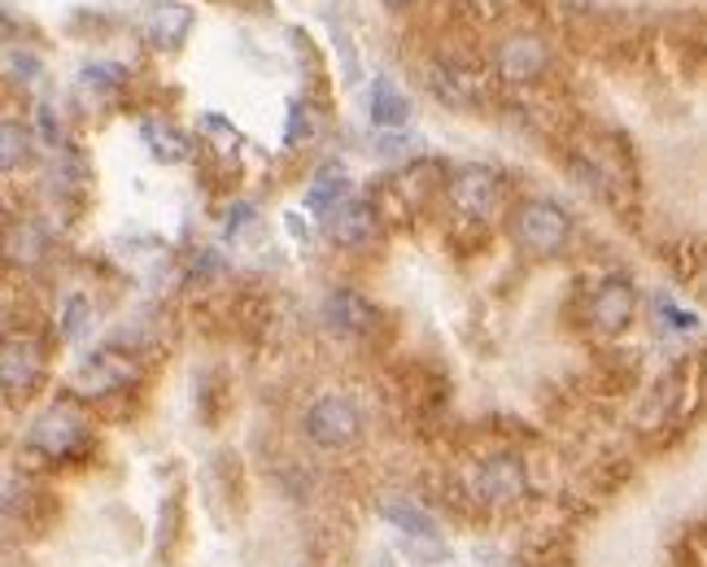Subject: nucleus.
Listing matches in <instances>:
<instances>
[{"instance_id":"nucleus-1","label":"nucleus","mask_w":707,"mask_h":567,"mask_svg":"<svg viewBox=\"0 0 707 567\" xmlns=\"http://www.w3.org/2000/svg\"><path fill=\"white\" fill-rule=\"evenodd\" d=\"M568 236H573V219H568L564 206H555V201H546V197L520 201V210H515V240H520L529 253L551 258V253H559V249L568 244Z\"/></svg>"},{"instance_id":"nucleus-2","label":"nucleus","mask_w":707,"mask_h":567,"mask_svg":"<svg viewBox=\"0 0 707 567\" xmlns=\"http://www.w3.org/2000/svg\"><path fill=\"white\" fill-rule=\"evenodd\" d=\"M302 428H306V437H311L315 446L337 450V446L354 441V433H358V411H354L350 397H337V393H333V397H319V402L306 411Z\"/></svg>"},{"instance_id":"nucleus-3","label":"nucleus","mask_w":707,"mask_h":567,"mask_svg":"<svg viewBox=\"0 0 707 567\" xmlns=\"http://www.w3.org/2000/svg\"><path fill=\"white\" fill-rule=\"evenodd\" d=\"M633 310H638V293L629 280H607L589 297V324L598 332H624L633 324Z\"/></svg>"},{"instance_id":"nucleus-4","label":"nucleus","mask_w":707,"mask_h":567,"mask_svg":"<svg viewBox=\"0 0 707 567\" xmlns=\"http://www.w3.org/2000/svg\"><path fill=\"white\" fill-rule=\"evenodd\" d=\"M79 441H84V424H79V415L66 411V406L40 415L35 428H31V437H26V446L40 450L44 458H66Z\"/></svg>"},{"instance_id":"nucleus-5","label":"nucleus","mask_w":707,"mask_h":567,"mask_svg":"<svg viewBox=\"0 0 707 567\" xmlns=\"http://www.w3.org/2000/svg\"><path fill=\"white\" fill-rule=\"evenodd\" d=\"M498 201V175L489 166H464L455 179H450V206L468 219L489 215Z\"/></svg>"},{"instance_id":"nucleus-6","label":"nucleus","mask_w":707,"mask_h":567,"mask_svg":"<svg viewBox=\"0 0 707 567\" xmlns=\"http://www.w3.org/2000/svg\"><path fill=\"white\" fill-rule=\"evenodd\" d=\"M498 70L511 84H533L546 70V44L537 35H511L498 44Z\"/></svg>"},{"instance_id":"nucleus-7","label":"nucleus","mask_w":707,"mask_h":567,"mask_svg":"<svg viewBox=\"0 0 707 567\" xmlns=\"http://www.w3.org/2000/svg\"><path fill=\"white\" fill-rule=\"evenodd\" d=\"M471 484L485 502H515V498H524V467L515 458H489V462H480Z\"/></svg>"},{"instance_id":"nucleus-8","label":"nucleus","mask_w":707,"mask_h":567,"mask_svg":"<svg viewBox=\"0 0 707 567\" xmlns=\"http://www.w3.org/2000/svg\"><path fill=\"white\" fill-rule=\"evenodd\" d=\"M319 315H324V324H328L333 332H341V337H358V332H367V328L376 324V310H371L358 293H350V288L328 293Z\"/></svg>"},{"instance_id":"nucleus-9","label":"nucleus","mask_w":707,"mask_h":567,"mask_svg":"<svg viewBox=\"0 0 707 567\" xmlns=\"http://www.w3.org/2000/svg\"><path fill=\"white\" fill-rule=\"evenodd\" d=\"M144 31H149V40H153L157 48H180V44H184V35L193 31V9H188V4H180V0H162V4H153V9H149Z\"/></svg>"},{"instance_id":"nucleus-10","label":"nucleus","mask_w":707,"mask_h":567,"mask_svg":"<svg viewBox=\"0 0 707 567\" xmlns=\"http://www.w3.org/2000/svg\"><path fill=\"white\" fill-rule=\"evenodd\" d=\"M371 227H376V215H371V206L367 201H341L328 219H324V231L337 240V244H346V249H354V244H362L367 236H371Z\"/></svg>"},{"instance_id":"nucleus-11","label":"nucleus","mask_w":707,"mask_h":567,"mask_svg":"<svg viewBox=\"0 0 707 567\" xmlns=\"http://www.w3.org/2000/svg\"><path fill=\"white\" fill-rule=\"evenodd\" d=\"M367 113H371V122H376L380 131H393V127H406V118H411V101L398 92V84H393V79L376 75V79H371V97H367Z\"/></svg>"},{"instance_id":"nucleus-12","label":"nucleus","mask_w":707,"mask_h":567,"mask_svg":"<svg viewBox=\"0 0 707 567\" xmlns=\"http://www.w3.org/2000/svg\"><path fill=\"white\" fill-rule=\"evenodd\" d=\"M341 201H350V179H346L341 166H324V171L315 175L311 193H306V206L319 210V215H333Z\"/></svg>"},{"instance_id":"nucleus-13","label":"nucleus","mask_w":707,"mask_h":567,"mask_svg":"<svg viewBox=\"0 0 707 567\" xmlns=\"http://www.w3.org/2000/svg\"><path fill=\"white\" fill-rule=\"evenodd\" d=\"M433 92H437L446 106H455V110H468L471 101L480 97L476 75L464 70V66H437V75H433Z\"/></svg>"},{"instance_id":"nucleus-14","label":"nucleus","mask_w":707,"mask_h":567,"mask_svg":"<svg viewBox=\"0 0 707 567\" xmlns=\"http://www.w3.org/2000/svg\"><path fill=\"white\" fill-rule=\"evenodd\" d=\"M140 140L149 144V153H153L157 162H184V157H188V140H184L171 122H157V118L140 122Z\"/></svg>"},{"instance_id":"nucleus-15","label":"nucleus","mask_w":707,"mask_h":567,"mask_svg":"<svg viewBox=\"0 0 707 567\" xmlns=\"http://www.w3.org/2000/svg\"><path fill=\"white\" fill-rule=\"evenodd\" d=\"M384 520L398 524L406 537H424V542H437V520L428 511H420L415 502H384Z\"/></svg>"},{"instance_id":"nucleus-16","label":"nucleus","mask_w":707,"mask_h":567,"mask_svg":"<svg viewBox=\"0 0 707 567\" xmlns=\"http://www.w3.org/2000/svg\"><path fill=\"white\" fill-rule=\"evenodd\" d=\"M35 380V349L26 340H9L4 345V389L18 393Z\"/></svg>"},{"instance_id":"nucleus-17","label":"nucleus","mask_w":707,"mask_h":567,"mask_svg":"<svg viewBox=\"0 0 707 567\" xmlns=\"http://www.w3.org/2000/svg\"><path fill=\"white\" fill-rule=\"evenodd\" d=\"M88 328H93V306H88L84 297H70V302H66V310H62V337L79 340Z\"/></svg>"},{"instance_id":"nucleus-18","label":"nucleus","mask_w":707,"mask_h":567,"mask_svg":"<svg viewBox=\"0 0 707 567\" xmlns=\"http://www.w3.org/2000/svg\"><path fill=\"white\" fill-rule=\"evenodd\" d=\"M26 157V135H22V127L13 122V118H4V171H18V162Z\"/></svg>"},{"instance_id":"nucleus-19","label":"nucleus","mask_w":707,"mask_h":567,"mask_svg":"<svg viewBox=\"0 0 707 567\" xmlns=\"http://www.w3.org/2000/svg\"><path fill=\"white\" fill-rule=\"evenodd\" d=\"M655 310H660V319H664V328H668V332H695V324H699L690 310H677L668 297H660V302H655Z\"/></svg>"},{"instance_id":"nucleus-20","label":"nucleus","mask_w":707,"mask_h":567,"mask_svg":"<svg viewBox=\"0 0 707 567\" xmlns=\"http://www.w3.org/2000/svg\"><path fill=\"white\" fill-rule=\"evenodd\" d=\"M127 70L115 62H97V66H84V84H122Z\"/></svg>"},{"instance_id":"nucleus-21","label":"nucleus","mask_w":707,"mask_h":567,"mask_svg":"<svg viewBox=\"0 0 707 567\" xmlns=\"http://www.w3.org/2000/svg\"><path fill=\"white\" fill-rule=\"evenodd\" d=\"M244 227H253V206L249 201H240V206L228 210V236H240Z\"/></svg>"},{"instance_id":"nucleus-22","label":"nucleus","mask_w":707,"mask_h":567,"mask_svg":"<svg viewBox=\"0 0 707 567\" xmlns=\"http://www.w3.org/2000/svg\"><path fill=\"white\" fill-rule=\"evenodd\" d=\"M297 131L306 135V110H302V106H293V113H289V131H284V140H289V144H297Z\"/></svg>"},{"instance_id":"nucleus-23","label":"nucleus","mask_w":707,"mask_h":567,"mask_svg":"<svg viewBox=\"0 0 707 567\" xmlns=\"http://www.w3.org/2000/svg\"><path fill=\"white\" fill-rule=\"evenodd\" d=\"M380 4H389V9H402V4H411V0H380Z\"/></svg>"}]
</instances>
